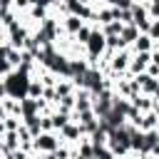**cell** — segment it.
<instances>
[{"label":"cell","mask_w":159,"mask_h":159,"mask_svg":"<svg viewBox=\"0 0 159 159\" xmlns=\"http://www.w3.org/2000/svg\"><path fill=\"white\" fill-rule=\"evenodd\" d=\"M149 30H152V35H159V22H154V25H152Z\"/></svg>","instance_id":"52a82bcc"},{"label":"cell","mask_w":159,"mask_h":159,"mask_svg":"<svg viewBox=\"0 0 159 159\" xmlns=\"http://www.w3.org/2000/svg\"><path fill=\"white\" fill-rule=\"evenodd\" d=\"M122 32H124V42H129V40H134V35H137V32H134L132 27H127V30H122Z\"/></svg>","instance_id":"8992f818"},{"label":"cell","mask_w":159,"mask_h":159,"mask_svg":"<svg viewBox=\"0 0 159 159\" xmlns=\"http://www.w3.org/2000/svg\"><path fill=\"white\" fill-rule=\"evenodd\" d=\"M149 45H152V42H149V37H139V42H137V47H139V50H149Z\"/></svg>","instance_id":"277c9868"},{"label":"cell","mask_w":159,"mask_h":159,"mask_svg":"<svg viewBox=\"0 0 159 159\" xmlns=\"http://www.w3.org/2000/svg\"><path fill=\"white\" fill-rule=\"evenodd\" d=\"M87 42H89V50H92V55H97V52L104 47V42H102V35H92Z\"/></svg>","instance_id":"6da1fadb"},{"label":"cell","mask_w":159,"mask_h":159,"mask_svg":"<svg viewBox=\"0 0 159 159\" xmlns=\"http://www.w3.org/2000/svg\"><path fill=\"white\" fill-rule=\"evenodd\" d=\"M147 60H149V55H139V57H137V60L132 62V70H134V72H139V70H142V67L147 65Z\"/></svg>","instance_id":"3957f363"},{"label":"cell","mask_w":159,"mask_h":159,"mask_svg":"<svg viewBox=\"0 0 159 159\" xmlns=\"http://www.w3.org/2000/svg\"><path fill=\"white\" fill-rule=\"evenodd\" d=\"M112 65H114V70H122V67H124V65H127V57H124V55H122V57H117V60H114V62H112Z\"/></svg>","instance_id":"5b68a950"},{"label":"cell","mask_w":159,"mask_h":159,"mask_svg":"<svg viewBox=\"0 0 159 159\" xmlns=\"http://www.w3.org/2000/svg\"><path fill=\"white\" fill-rule=\"evenodd\" d=\"M37 147H40V149H55V147H57V142H55L50 134H42V137L37 139Z\"/></svg>","instance_id":"7a4b0ae2"}]
</instances>
